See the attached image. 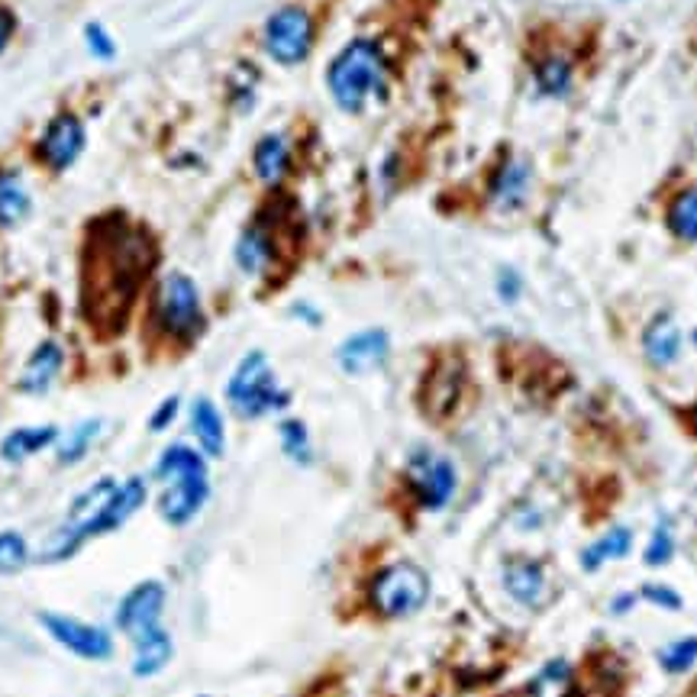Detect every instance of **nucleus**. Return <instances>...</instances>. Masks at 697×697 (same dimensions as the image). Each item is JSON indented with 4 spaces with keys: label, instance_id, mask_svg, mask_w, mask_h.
Listing matches in <instances>:
<instances>
[{
    "label": "nucleus",
    "instance_id": "nucleus-14",
    "mask_svg": "<svg viewBox=\"0 0 697 697\" xmlns=\"http://www.w3.org/2000/svg\"><path fill=\"white\" fill-rule=\"evenodd\" d=\"M387 352H391V339L384 329H362L336 349V362L346 375H369L378 366H384Z\"/></svg>",
    "mask_w": 697,
    "mask_h": 697
},
{
    "label": "nucleus",
    "instance_id": "nucleus-23",
    "mask_svg": "<svg viewBox=\"0 0 697 697\" xmlns=\"http://www.w3.org/2000/svg\"><path fill=\"white\" fill-rule=\"evenodd\" d=\"M30 216V191L13 168H0V226H20Z\"/></svg>",
    "mask_w": 697,
    "mask_h": 697
},
{
    "label": "nucleus",
    "instance_id": "nucleus-25",
    "mask_svg": "<svg viewBox=\"0 0 697 697\" xmlns=\"http://www.w3.org/2000/svg\"><path fill=\"white\" fill-rule=\"evenodd\" d=\"M55 439H58V429L55 427L13 429V432L3 439V446H0V456H3L7 462H23V459L36 456L40 449L53 446Z\"/></svg>",
    "mask_w": 697,
    "mask_h": 697
},
{
    "label": "nucleus",
    "instance_id": "nucleus-33",
    "mask_svg": "<svg viewBox=\"0 0 697 697\" xmlns=\"http://www.w3.org/2000/svg\"><path fill=\"white\" fill-rule=\"evenodd\" d=\"M643 600H649V604H655V607H665V610H682V594L675 588H668V585H645L643 591Z\"/></svg>",
    "mask_w": 697,
    "mask_h": 697
},
{
    "label": "nucleus",
    "instance_id": "nucleus-2",
    "mask_svg": "<svg viewBox=\"0 0 697 697\" xmlns=\"http://www.w3.org/2000/svg\"><path fill=\"white\" fill-rule=\"evenodd\" d=\"M143 501H146V482L143 479H130V482L116 484L98 510H91L85 520H68L58 530L53 546L43 552V562H61V559L75 555L81 549V542L94 537H108L113 530H120L143 507Z\"/></svg>",
    "mask_w": 697,
    "mask_h": 697
},
{
    "label": "nucleus",
    "instance_id": "nucleus-24",
    "mask_svg": "<svg viewBox=\"0 0 697 697\" xmlns=\"http://www.w3.org/2000/svg\"><path fill=\"white\" fill-rule=\"evenodd\" d=\"M198 472H207V462H204L201 449H191L184 442L168 446L156 462L159 482H171V479H181V475H198Z\"/></svg>",
    "mask_w": 697,
    "mask_h": 697
},
{
    "label": "nucleus",
    "instance_id": "nucleus-17",
    "mask_svg": "<svg viewBox=\"0 0 697 697\" xmlns=\"http://www.w3.org/2000/svg\"><path fill=\"white\" fill-rule=\"evenodd\" d=\"M530 165L520 159H507L501 168H497V175H494V181H491V198H494V204L497 207H504V211H514V207H520L524 201H527V194H530Z\"/></svg>",
    "mask_w": 697,
    "mask_h": 697
},
{
    "label": "nucleus",
    "instance_id": "nucleus-13",
    "mask_svg": "<svg viewBox=\"0 0 697 697\" xmlns=\"http://www.w3.org/2000/svg\"><path fill=\"white\" fill-rule=\"evenodd\" d=\"M501 585L520 607L537 610L546 600V569L533 555H510L501 569Z\"/></svg>",
    "mask_w": 697,
    "mask_h": 697
},
{
    "label": "nucleus",
    "instance_id": "nucleus-4",
    "mask_svg": "<svg viewBox=\"0 0 697 697\" xmlns=\"http://www.w3.org/2000/svg\"><path fill=\"white\" fill-rule=\"evenodd\" d=\"M226 401L243 420H259L266 414L284 411L291 394L278 384L266 352L256 349L236 366V372L226 381Z\"/></svg>",
    "mask_w": 697,
    "mask_h": 697
},
{
    "label": "nucleus",
    "instance_id": "nucleus-21",
    "mask_svg": "<svg viewBox=\"0 0 697 697\" xmlns=\"http://www.w3.org/2000/svg\"><path fill=\"white\" fill-rule=\"evenodd\" d=\"M136 645V655H133V672L139 678H149V675H159L161 668L171 662L175 655V645H171V637L165 633V627H156L143 637L133 640Z\"/></svg>",
    "mask_w": 697,
    "mask_h": 697
},
{
    "label": "nucleus",
    "instance_id": "nucleus-26",
    "mask_svg": "<svg viewBox=\"0 0 697 697\" xmlns=\"http://www.w3.org/2000/svg\"><path fill=\"white\" fill-rule=\"evenodd\" d=\"M668 229L685 239V243H697V191H682L672 207H668Z\"/></svg>",
    "mask_w": 697,
    "mask_h": 697
},
{
    "label": "nucleus",
    "instance_id": "nucleus-19",
    "mask_svg": "<svg viewBox=\"0 0 697 697\" xmlns=\"http://www.w3.org/2000/svg\"><path fill=\"white\" fill-rule=\"evenodd\" d=\"M191 432L201 446L204 456L211 459H220L223 449H226V429H223V417L216 411V404L211 397H198L191 404Z\"/></svg>",
    "mask_w": 697,
    "mask_h": 697
},
{
    "label": "nucleus",
    "instance_id": "nucleus-11",
    "mask_svg": "<svg viewBox=\"0 0 697 697\" xmlns=\"http://www.w3.org/2000/svg\"><path fill=\"white\" fill-rule=\"evenodd\" d=\"M161 610H165V588L159 582H139L136 588H130L123 594V600L116 604L113 623L130 637H143L149 630L161 627Z\"/></svg>",
    "mask_w": 697,
    "mask_h": 697
},
{
    "label": "nucleus",
    "instance_id": "nucleus-30",
    "mask_svg": "<svg viewBox=\"0 0 697 697\" xmlns=\"http://www.w3.org/2000/svg\"><path fill=\"white\" fill-rule=\"evenodd\" d=\"M278 436H281V449L291 462H297V465L311 462V432L301 420H281Z\"/></svg>",
    "mask_w": 697,
    "mask_h": 697
},
{
    "label": "nucleus",
    "instance_id": "nucleus-6",
    "mask_svg": "<svg viewBox=\"0 0 697 697\" xmlns=\"http://www.w3.org/2000/svg\"><path fill=\"white\" fill-rule=\"evenodd\" d=\"M429 600L427 572L414 562H394L384 565L369 585V604L378 617L401 620L417 610H424Z\"/></svg>",
    "mask_w": 697,
    "mask_h": 697
},
{
    "label": "nucleus",
    "instance_id": "nucleus-37",
    "mask_svg": "<svg viewBox=\"0 0 697 697\" xmlns=\"http://www.w3.org/2000/svg\"><path fill=\"white\" fill-rule=\"evenodd\" d=\"M13 30H16L13 13H10L7 7H0V53L7 49V43H10V36H13Z\"/></svg>",
    "mask_w": 697,
    "mask_h": 697
},
{
    "label": "nucleus",
    "instance_id": "nucleus-38",
    "mask_svg": "<svg viewBox=\"0 0 697 697\" xmlns=\"http://www.w3.org/2000/svg\"><path fill=\"white\" fill-rule=\"evenodd\" d=\"M637 594H617V600L610 604V614H630L633 607H637Z\"/></svg>",
    "mask_w": 697,
    "mask_h": 697
},
{
    "label": "nucleus",
    "instance_id": "nucleus-5",
    "mask_svg": "<svg viewBox=\"0 0 697 697\" xmlns=\"http://www.w3.org/2000/svg\"><path fill=\"white\" fill-rule=\"evenodd\" d=\"M153 321L161 333L175 342H194L204 329V307L201 291L184 271H171L156 288Z\"/></svg>",
    "mask_w": 697,
    "mask_h": 697
},
{
    "label": "nucleus",
    "instance_id": "nucleus-22",
    "mask_svg": "<svg viewBox=\"0 0 697 697\" xmlns=\"http://www.w3.org/2000/svg\"><path fill=\"white\" fill-rule=\"evenodd\" d=\"M633 552V530L630 527H614L600 539H594L582 552V569L585 572H600L607 562L627 559Z\"/></svg>",
    "mask_w": 697,
    "mask_h": 697
},
{
    "label": "nucleus",
    "instance_id": "nucleus-28",
    "mask_svg": "<svg viewBox=\"0 0 697 697\" xmlns=\"http://www.w3.org/2000/svg\"><path fill=\"white\" fill-rule=\"evenodd\" d=\"M695 662L697 637H685V640H675V643L659 649V665H662V672H668V675H685V672L695 668Z\"/></svg>",
    "mask_w": 697,
    "mask_h": 697
},
{
    "label": "nucleus",
    "instance_id": "nucleus-18",
    "mask_svg": "<svg viewBox=\"0 0 697 697\" xmlns=\"http://www.w3.org/2000/svg\"><path fill=\"white\" fill-rule=\"evenodd\" d=\"M643 349L645 359L655 369H668L678 359V352H682V329H678V323L672 321L668 314H659L655 321L645 326Z\"/></svg>",
    "mask_w": 697,
    "mask_h": 697
},
{
    "label": "nucleus",
    "instance_id": "nucleus-31",
    "mask_svg": "<svg viewBox=\"0 0 697 697\" xmlns=\"http://www.w3.org/2000/svg\"><path fill=\"white\" fill-rule=\"evenodd\" d=\"M30 562V546L26 539L13 530L0 533V575H16Z\"/></svg>",
    "mask_w": 697,
    "mask_h": 697
},
{
    "label": "nucleus",
    "instance_id": "nucleus-27",
    "mask_svg": "<svg viewBox=\"0 0 697 697\" xmlns=\"http://www.w3.org/2000/svg\"><path fill=\"white\" fill-rule=\"evenodd\" d=\"M537 88L539 94H549V98H562L569 88H572V65L559 55L546 58L537 68Z\"/></svg>",
    "mask_w": 697,
    "mask_h": 697
},
{
    "label": "nucleus",
    "instance_id": "nucleus-36",
    "mask_svg": "<svg viewBox=\"0 0 697 697\" xmlns=\"http://www.w3.org/2000/svg\"><path fill=\"white\" fill-rule=\"evenodd\" d=\"M178 407H181V401H178V397H168V401H161L159 411L149 417V429L161 432L165 427H171V424H175V417H178Z\"/></svg>",
    "mask_w": 697,
    "mask_h": 697
},
{
    "label": "nucleus",
    "instance_id": "nucleus-1",
    "mask_svg": "<svg viewBox=\"0 0 697 697\" xmlns=\"http://www.w3.org/2000/svg\"><path fill=\"white\" fill-rule=\"evenodd\" d=\"M156 249L143 229L123 226H101L98 239L88 256L85 271V307L98 326H116L126 321V311L153 269Z\"/></svg>",
    "mask_w": 697,
    "mask_h": 697
},
{
    "label": "nucleus",
    "instance_id": "nucleus-29",
    "mask_svg": "<svg viewBox=\"0 0 697 697\" xmlns=\"http://www.w3.org/2000/svg\"><path fill=\"white\" fill-rule=\"evenodd\" d=\"M101 420H85L81 427L71 429V436L58 446V462L61 465H68V462H78L94 442H98V436H101Z\"/></svg>",
    "mask_w": 697,
    "mask_h": 697
},
{
    "label": "nucleus",
    "instance_id": "nucleus-10",
    "mask_svg": "<svg viewBox=\"0 0 697 697\" xmlns=\"http://www.w3.org/2000/svg\"><path fill=\"white\" fill-rule=\"evenodd\" d=\"M40 623L49 630L55 643L65 645L68 652L81 655V659H91V662H104L113 655V640H110L108 630L101 627H91L78 617H68V614H53V610H43L40 614Z\"/></svg>",
    "mask_w": 697,
    "mask_h": 697
},
{
    "label": "nucleus",
    "instance_id": "nucleus-7",
    "mask_svg": "<svg viewBox=\"0 0 697 697\" xmlns=\"http://www.w3.org/2000/svg\"><path fill=\"white\" fill-rule=\"evenodd\" d=\"M407 484H411V494L417 497L420 507L442 510L456 497L459 475H456V465L446 456H439L429 446H417L407 456Z\"/></svg>",
    "mask_w": 697,
    "mask_h": 697
},
{
    "label": "nucleus",
    "instance_id": "nucleus-32",
    "mask_svg": "<svg viewBox=\"0 0 697 697\" xmlns=\"http://www.w3.org/2000/svg\"><path fill=\"white\" fill-rule=\"evenodd\" d=\"M672 555H675V537H672V530H668V524H659L655 530H652V537H649V546H645L643 559L645 565H668L672 562Z\"/></svg>",
    "mask_w": 697,
    "mask_h": 697
},
{
    "label": "nucleus",
    "instance_id": "nucleus-20",
    "mask_svg": "<svg viewBox=\"0 0 697 697\" xmlns=\"http://www.w3.org/2000/svg\"><path fill=\"white\" fill-rule=\"evenodd\" d=\"M252 168H256V175H259L262 184H271V188L281 184L284 175H288V168H291V146H288V139L278 136V133L262 136L256 143V153H252Z\"/></svg>",
    "mask_w": 697,
    "mask_h": 697
},
{
    "label": "nucleus",
    "instance_id": "nucleus-16",
    "mask_svg": "<svg viewBox=\"0 0 697 697\" xmlns=\"http://www.w3.org/2000/svg\"><path fill=\"white\" fill-rule=\"evenodd\" d=\"M61 366H65L61 346H58L55 339L40 342V346L33 349V356L26 359L23 375L16 381L20 391H23V394H46V391L53 387L55 378H58V372H61Z\"/></svg>",
    "mask_w": 697,
    "mask_h": 697
},
{
    "label": "nucleus",
    "instance_id": "nucleus-34",
    "mask_svg": "<svg viewBox=\"0 0 697 697\" xmlns=\"http://www.w3.org/2000/svg\"><path fill=\"white\" fill-rule=\"evenodd\" d=\"M85 36H88L91 53L98 55V58H113V55H116V49H113V40H110L108 30H104L101 23H91V26L85 30Z\"/></svg>",
    "mask_w": 697,
    "mask_h": 697
},
{
    "label": "nucleus",
    "instance_id": "nucleus-12",
    "mask_svg": "<svg viewBox=\"0 0 697 697\" xmlns=\"http://www.w3.org/2000/svg\"><path fill=\"white\" fill-rule=\"evenodd\" d=\"M211 497V479L207 472L198 475H181L171 482H161L159 494V514L165 524L171 527H188L207 504Z\"/></svg>",
    "mask_w": 697,
    "mask_h": 697
},
{
    "label": "nucleus",
    "instance_id": "nucleus-8",
    "mask_svg": "<svg viewBox=\"0 0 697 697\" xmlns=\"http://www.w3.org/2000/svg\"><path fill=\"white\" fill-rule=\"evenodd\" d=\"M314 46V20L304 7H281L266 23V53L278 65H297Z\"/></svg>",
    "mask_w": 697,
    "mask_h": 697
},
{
    "label": "nucleus",
    "instance_id": "nucleus-9",
    "mask_svg": "<svg viewBox=\"0 0 697 697\" xmlns=\"http://www.w3.org/2000/svg\"><path fill=\"white\" fill-rule=\"evenodd\" d=\"M85 143H88V133H85L81 116L71 113V110H61L46 123V130L36 143V159L43 161L49 171L61 175L85 153Z\"/></svg>",
    "mask_w": 697,
    "mask_h": 697
},
{
    "label": "nucleus",
    "instance_id": "nucleus-3",
    "mask_svg": "<svg viewBox=\"0 0 697 697\" xmlns=\"http://www.w3.org/2000/svg\"><path fill=\"white\" fill-rule=\"evenodd\" d=\"M326 88L336 108L359 113L372 94L384 91V55L372 40H352L342 53L329 61Z\"/></svg>",
    "mask_w": 697,
    "mask_h": 697
},
{
    "label": "nucleus",
    "instance_id": "nucleus-35",
    "mask_svg": "<svg viewBox=\"0 0 697 697\" xmlns=\"http://www.w3.org/2000/svg\"><path fill=\"white\" fill-rule=\"evenodd\" d=\"M497 294H501L507 304H514V301L524 294V281H520V274L510 269L501 271V278H497Z\"/></svg>",
    "mask_w": 697,
    "mask_h": 697
},
{
    "label": "nucleus",
    "instance_id": "nucleus-15",
    "mask_svg": "<svg viewBox=\"0 0 697 697\" xmlns=\"http://www.w3.org/2000/svg\"><path fill=\"white\" fill-rule=\"evenodd\" d=\"M278 246H274V233L269 223H252L243 229L239 243H236V266L243 269V274L259 278L274 266Z\"/></svg>",
    "mask_w": 697,
    "mask_h": 697
}]
</instances>
